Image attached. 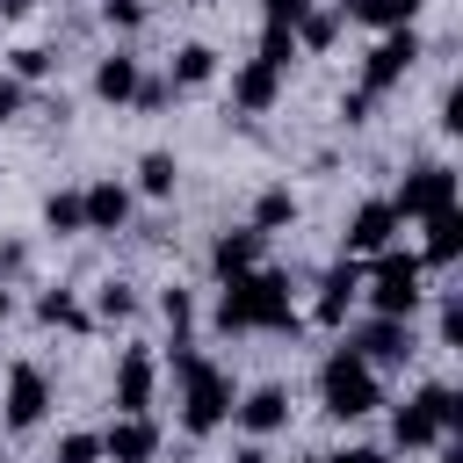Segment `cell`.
<instances>
[{
    "label": "cell",
    "instance_id": "484cf974",
    "mask_svg": "<svg viewBox=\"0 0 463 463\" xmlns=\"http://www.w3.org/2000/svg\"><path fill=\"white\" fill-rule=\"evenodd\" d=\"M43 232H51V239H80V232H87L80 188H51V195H43Z\"/></svg>",
    "mask_w": 463,
    "mask_h": 463
},
{
    "label": "cell",
    "instance_id": "d6a6232c",
    "mask_svg": "<svg viewBox=\"0 0 463 463\" xmlns=\"http://www.w3.org/2000/svg\"><path fill=\"white\" fill-rule=\"evenodd\" d=\"M260 58H268V65H282V72H289V65H297V58H304V51H297V36H289V29H260Z\"/></svg>",
    "mask_w": 463,
    "mask_h": 463
},
{
    "label": "cell",
    "instance_id": "603a6c76",
    "mask_svg": "<svg viewBox=\"0 0 463 463\" xmlns=\"http://www.w3.org/2000/svg\"><path fill=\"white\" fill-rule=\"evenodd\" d=\"M297 210H304L297 188H289V181H268V188L253 195V217H246V224H253V232H282V224H297Z\"/></svg>",
    "mask_w": 463,
    "mask_h": 463
},
{
    "label": "cell",
    "instance_id": "d6986e66",
    "mask_svg": "<svg viewBox=\"0 0 463 463\" xmlns=\"http://www.w3.org/2000/svg\"><path fill=\"white\" fill-rule=\"evenodd\" d=\"M420 224H427L420 268H456V260H463V210L449 203V210H434V217H420Z\"/></svg>",
    "mask_w": 463,
    "mask_h": 463
},
{
    "label": "cell",
    "instance_id": "836d02e7",
    "mask_svg": "<svg viewBox=\"0 0 463 463\" xmlns=\"http://www.w3.org/2000/svg\"><path fill=\"white\" fill-rule=\"evenodd\" d=\"M427 398H434V420H441V434H456V427H463V398H456V383H427Z\"/></svg>",
    "mask_w": 463,
    "mask_h": 463
},
{
    "label": "cell",
    "instance_id": "e575fe53",
    "mask_svg": "<svg viewBox=\"0 0 463 463\" xmlns=\"http://www.w3.org/2000/svg\"><path fill=\"white\" fill-rule=\"evenodd\" d=\"M29 275V239H0V282Z\"/></svg>",
    "mask_w": 463,
    "mask_h": 463
},
{
    "label": "cell",
    "instance_id": "7c38bea8",
    "mask_svg": "<svg viewBox=\"0 0 463 463\" xmlns=\"http://www.w3.org/2000/svg\"><path fill=\"white\" fill-rule=\"evenodd\" d=\"M130 210H137V188L116 181V174H101V181L80 188V217H87V232H101V239H116V232L130 224Z\"/></svg>",
    "mask_w": 463,
    "mask_h": 463
},
{
    "label": "cell",
    "instance_id": "8fae6325",
    "mask_svg": "<svg viewBox=\"0 0 463 463\" xmlns=\"http://www.w3.org/2000/svg\"><path fill=\"white\" fill-rule=\"evenodd\" d=\"M159 420L152 412H116L101 427V463H159Z\"/></svg>",
    "mask_w": 463,
    "mask_h": 463
},
{
    "label": "cell",
    "instance_id": "ee69618b",
    "mask_svg": "<svg viewBox=\"0 0 463 463\" xmlns=\"http://www.w3.org/2000/svg\"><path fill=\"white\" fill-rule=\"evenodd\" d=\"M7 311H14V289H7V282H0V318H7Z\"/></svg>",
    "mask_w": 463,
    "mask_h": 463
},
{
    "label": "cell",
    "instance_id": "3957f363",
    "mask_svg": "<svg viewBox=\"0 0 463 463\" xmlns=\"http://www.w3.org/2000/svg\"><path fill=\"white\" fill-rule=\"evenodd\" d=\"M362 297H369V311H383V318H412V311L427 304V268H420V253H405V246L369 253V260H362Z\"/></svg>",
    "mask_w": 463,
    "mask_h": 463
},
{
    "label": "cell",
    "instance_id": "f35d334b",
    "mask_svg": "<svg viewBox=\"0 0 463 463\" xmlns=\"http://www.w3.org/2000/svg\"><path fill=\"white\" fill-rule=\"evenodd\" d=\"M456 340H463V304L441 297V347H456Z\"/></svg>",
    "mask_w": 463,
    "mask_h": 463
},
{
    "label": "cell",
    "instance_id": "f1b7e54d",
    "mask_svg": "<svg viewBox=\"0 0 463 463\" xmlns=\"http://www.w3.org/2000/svg\"><path fill=\"white\" fill-rule=\"evenodd\" d=\"M159 318H166L174 340H188V333H195V297H188L181 282H166V289H159Z\"/></svg>",
    "mask_w": 463,
    "mask_h": 463
},
{
    "label": "cell",
    "instance_id": "4316f807",
    "mask_svg": "<svg viewBox=\"0 0 463 463\" xmlns=\"http://www.w3.org/2000/svg\"><path fill=\"white\" fill-rule=\"evenodd\" d=\"M340 29H347V22H340V7L326 0V7H311V14L297 22V51H333V43H340Z\"/></svg>",
    "mask_w": 463,
    "mask_h": 463
},
{
    "label": "cell",
    "instance_id": "d4e9b609",
    "mask_svg": "<svg viewBox=\"0 0 463 463\" xmlns=\"http://www.w3.org/2000/svg\"><path fill=\"white\" fill-rule=\"evenodd\" d=\"M174 188H181V159H174V152H145V159H137V195L166 203Z\"/></svg>",
    "mask_w": 463,
    "mask_h": 463
},
{
    "label": "cell",
    "instance_id": "ac0fdd59",
    "mask_svg": "<svg viewBox=\"0 0 463 463\" xmlns=\"http://www.w3.org/2000/svg\"><path fill=\"white\" fill-rule=\"evenodd\" d=\"M137 80H145V58H130V51H101L87 87H94V101H109V109H130Z\"/></svg>",
    "mask_w": 463,
    "mask_h": 463
},
{
    "label": "cell",
    "instance_id": "9c48e42d",
    "mask_svg": "<svg viewBox=\"0 0 463 463\" xmlns=\"http://www.w3.org/2000/svg\"><path fill=\"white\" fill-rule=\"evenodd\" d=\"M398 232H405V217L391 210V195H369V203H354V217H347V232H340V253L369 260V253L398 246Z\"/></svg>",
    "mask_w": 463,
    "mask_h": 463
},
{
    "label": "cell",
    "instance_id": "f6af8a7d",
    "mask_svg": "<svg viewBox=\"0 0 463 463\" xmlns=\"http://www.w3.org/2000/svg\"><path fill=\"white\" fill-rule=\"evenodd\" d=\"M174 7H203V0H174Z\"/></svg>",
    "mask_w": 463,
    "mask_h": 463
},
{
    "label": "cell",
    "instance_id": "4dcf8cb0",
    "mask_svg": "<svg viewBox=\"0 0 463 463\" xmlns=\"http://www.w3.org/2000/svg\"><path fill=\"white\" fill-rule=\"evenodd\" d=\"M311 7H318V0H260V29H289V36H297V22H304Z\"/></svg>",
    "mask_w": 463,
    "mask_h": 463
},
{
    "label": "cell",
    "instance_id": "6da1fadb",
    "mask_svg": "<svg viewBox=\"0 0 463 463\" xmlns=\"http://www.w3.org/2000/svg\"><path fill=\"white\" fill-rule=\"evenodd\" d=\"M217 333H297V304H289V275L282 268H246L232 282H217Z\"/></svg>",
    "mask_w": 463,
    "mask_h": 463
},
{
    "label": "cell",
    "instance_id": "e0dca14e",
    "mask_svg": "<svg viewBox=\"0 0 463 463\" xmlns=\"http://www.w3.org/2000/svg\"><path fill=\"white\" fill-rule=\"evenodd\" d=\"M449 434H441V420H434V398H427V383L391 412V449H441Z\"/></svg>",
    "mask_w": 463,
    "mask_h": 463
},
{
    "label": "cell",
    "instance_id": "ffe728a7",
    "mask_svg": "<svg viewBox=\"0 0 463 463\" xmlns=\"http://www.w3.org/2000/svg\"><path fill=\"white\" fill-rule=\"evenodd\" d=\"M340 7V22H354V29H412L420 22V0H333Z\"/></svg>",
    "mask_w": 463,
    "mask_h": 463
},
{
    "label": "cell",
    "instance_id": "30bf717a",
    "mask_svg": "<svg viewBox=\"0 0 463 463\" xmlns=\"http://www.w3.org/2000/svg\"><path fill=\"white\" fill-rule=\"evenodd\" d=\"M354 297H362V260H354V253H340V260L318 275V297H311V326L340 333V326H347V311H354Z\"/></svg>",
    "mask_w": 463,
    "mask_h": 463
},
{
    "label": "cell",
    "instance_id": "7bdbcfd3",
    "mask_svg": "<svg viewBox=\"0 0 463 463\" xmlns=\"http://www.w3.org/2000/svg\"><path fill=\"white\" fill-rule=\"evenodd\" d=\"M441 463H463V449H456V441H441Z\"/></svg>",
    "mask_w": 463,
    "mask_h": 463
},
{
    "label": "cell",
    "instance_id": "52a82bcc",
    "mask_svg": "<svg viewBox=\"0 0 463 463\" xmlns=\"http://www.w3.org/2000/svg\"><path fill=\"white\" fill-rule=\"evenodd\" d=\"M347 347L383 376V369H405L420 340H412V318H383V311H369V318H354V326H347Z\"/></svg>",
    "mask_w": 463,
    "mask_h": 463
},
{
    "label": "cell",
    "instance_id": "5bb4252c",
    "mask_svg": "<svg viewBox=\"0 0 463 463\" xmlns=\"http://www.w3.org/2000/svg\"><path fill=\"white\" fill-rule=\"evenodd\" d=\"M282 80H289V72H282V65H268V58L253 51V58L232 72V109H239V116H268V109L282 101Z\"/></svg>",
    "mask_w": 463,
    "mask_h": 463
},
{
    "label": "cell",
    "instance_id": "8992f818",
    "mask_svg": "<svg viewBox=\"0 0 463 463\" xmlns=\"http://www.w3.org/2000/svg\"><path fill=\"white\" fill-rule=\"evenodd\" d=\"M427 58V43H420V29H383L376 43H369V58H362V94H391V87H405V72Z\"/></svg>",
    "mask_w": 463,
    "mask_h": 463
},
{
    "label": "cell",
    "instance_id": "b9f144b4",
    "mask_svg": "<svg viewBox=\"0 0 463 463\" xmlns=\"http://www.w3.org/2000/svg\"><path fill=\"white\" fill-rule=\"evenodd\" d=\"M232 463H268V449H260V441H246V449H239Z\"/></svg>",
    "mask_w": 463,
    "mask_h": 463
},
{
    "label": "cell",
    "instance_id": "9a60e30c",
    "mask_svg": "<svg viewBox=\"0 0 463 463\" xmlns=\"http://www.w3.org/2000/svg\"><path fill=\"white\" fill-rule=\"evenodd\" d=\"M159 398V362L152 347H123L116 354V412H152Z\"/></svg>",
    "mask_w": 463,
    "mask_h": 463
},
{
    "label": "cell",
    "instance_id": "74e56055",
    "mask_svg": "<svg viewBox=\"0 0 463 463\" xmlns=\"http://www.w3.org/2000/svg\"><path fill=\"white\" fill-rule=\"evenodd\" d=\"M22 101H29V87H22V80H7V72H0V130H7V123H14V116H22Z\"/></svg>",
    "mask_w": 463,
    "mask_h": 463
},
{
    "label": "cell",
    "instance_id": "ba28073f",
    "mask_svg": "<svg viewBox=\"0 0 463 463\" xmlns=\"http://www.w3.org/2000/svg\"><path fill=\"white\" fill-rule=\"evenodd\" d=\"M456 203V166H441V159H420V166H405V181L391 188V210L398 217H434V210H449Z\"/></svg>",
    "mask_w": 463,
    "mask_h": 463
},
{
    "label": "cell",
    "instance_id": "83f0119b",
    "mask_svg": "<svg viewBox=\"0 0 463 463\" xmlns=\"http://www.w3.org/2000/svg\"><path fill=\"white\" fill-rule=\"evenodd\" d=\"M58 72V51H43V43H22V51H7V80H22V87H43Z\"/></svg>",
    "mask_w": 463,
    "mask_h": 463
},
{
    "label": "cell",
    "instance_id": "4fadbf2b",
    "mask_svg": "<svg viewBox=\"0 0 463 463\" xmlns=\"http://www.w3.org/2000/svg\"><path fill=\"white\" fill-rule=\"evenodd\" d=\"M232 427H239L246 441L282 434V427H289V391H282V383H253L246 398H232Z\"/></svg>",
    "mask_w": 463,
    "mask_h": 463
},
{
    "label": "cell",
    "instance_id": "7402d4cb",
    "mask_svg": "<svg viewBox=\"0 0 463 463\" xmlns=\"http://www.w3.org/2000/svg\"><path fill=\"white\" fill-rule=\"evenodd\" d=\"M217 80V51L210 43H181L174 58H166V87L174 94H195V87H210Z\"/></svg>",
    "mask_w": 463,
    "mask_h": 463
},
{
    "label": "cell",
    "instance_id": "2e32d148",
    "mask_svg": "<svg viewBox=\"0 0 463 463\" xmlns=\"http://www.w3.org/2000/svg\"><path fill=\"white\" fill-rule=\"evenodd\" d=\"M260 260H268V232H253V224H224V232L210 239L217 282H232V275H246V268H260Z\"/></svg>",
    "mask_w": 463,
    "mask_h": 463
},
{
    "label": "cell",
    "instance_id": "8d00e7d4",
    "mask_svg": "<svg viewBox=\"0 0 463 463\" xmlns=\"http://www.w3.org/2000/svg\"><path fill=\"white\" fill-rule=\"evenodd\" d=\"M369 116H376V94H362V87H354V94H340V123H347V130H354V123H369Z\"/></svg>",
    "mask_w": 463,
    "mask_h": 463
},
{
    "label": "cell",
    "instance_id": "cb8c5ba5",
    "mask_svg": "<svg viewBox=\"0 0 463 463\" xmlns=\"http://www.w3.org/2000/svg\"><path fill=\"white\" fill-rule=\"evenodd\" d=\"M94 326H123V318H137V289L123 282V275H109V282H94Z\"/></svg>",
    "mask_w": 463,
    "mask_h": 463
},
{
    "label": "cell",
    "instance_id": "ab89813d",
    "mask_svg": "<svg viewBox=\"0 0 463 463\" xmlns=\"http://www.w3.org/2000/svg\"><path fill=\"white\" fill-rule=\"evenodd\" d=\"M326 463H391V449H376V441H354V449H340V456H326Z\"/></svg>",
    "mask_w": 463,
    "mask_h": 463
},
{
    "label": "cell",
    "instance_id": "44dd1931",
    "mask_svg": "<svg viewBox=\"0 0 463 463\" xmlns=\"http://www.w3.org/2000/svg\"><path fill=\"white\" fill-rule=\"evenodd\" d=\"M36 326H58V333H94V311H87V297L80 289H36Z\"/></svg>",
    "mask_w": 463,
    "mask_h": 463
},
{
    "label": "cell",
    "instance_id": "60d3db41",
    "mask_svg": "<svg viewBox=\"0 0 463 463\" xmlns=\"http://www.w3.org/2000/svg\"><path fill=\"white\" fill-rule=\"evenodd\" d=\"M441 130H449V137L463 130V94H441Z\"/></svg>",
    "mask_w": 463,
    "mask_h": 463
},
{
    "label": "cell",
    "instance_id": "5b68a950",
    "mask_svg": "<svg viewBox=\"0 0 463 463\" xmlns=\"http://www.w3.org/2000/svg\"><path fill=\"white\" fill-rule=\"evenodd\" d=\"M43 420H51V376L36 362H14L0 376V427L7 434H36Z\"/></svg>",
    "mask_w": 463,
    "mask_h": 463
},
{
    "label": "cell",
    "instance_id": "d590c367",
    "mask_svg": "<svg viewBox=\"0 0 463 463\" xmlns=\"http://www.w3.org/2000/svg\"><path fill=\"white\" fill-rule=\"evenodd\" d=\"M166 101H174V87H166V80H137V94H130V109H145V116H152V109H166Z\"/></svg>",
    "mask_w": 463,
    "mask_h": 463
},
{
    "label": "cell",
    "instance_id": "f546056e",
    "mask_svg": "<svg viewBox=\"0 0 463 463\" xmlns=\"http://www.w3.org/2000/svg\"><path fill=\"white\" fill-rule=\"evenodd\" d=\"M51 463H101V434H94V427L58 434V456H51Z\"/></svg>",
    "mask_w": 463,
    "mask_h": 463
},
{
    "label": "cell",
    "instance_id": "bcb514c9",
    "mask_svg": "<svg viewBox=\"0 0 463 463\" xmlns=\"http://www.w3.org/2000/svg\"><path fill=\"white\" fill-rule=\"evenodd\" d=\"M304 463H326V456H304Z\"/></svg>",
    "mask_w": 463,
    "mask_h": 463
},
{
    "label": "cell",
    "instance_id": "1f68e13d",
    "mask_svg": "<svg viewBox=\"0 0 463 463\" xmlns=\"http://www.w3.org/2000/svg\"><path fill=\"white\" fill-rule=\"evenodd\" d=\"M145 14H152L145 0H101V22H109L116 36H130V29H145Z\"/></svg>",
    "mask_w": 463,
    "mask_h": 463
},
{
    "label": "cell",
    "instance_id": "277c9868",
    "mask_svg": "<svg viewBox=\"0 0 463 463\" xmlns=\"http://www.w3.org/2000/svg\"><path fill=\"white\" fill-rule=\"evenodd\" d=\"M232 398H239V391H232V376L203 354V362L181 376V434H195V441H203V434L232 427Z\"/></svg>",
    "mask_w": 463,
    "mask_h": 463
},
{
    "label": "cell",
    "instance_id": "7a4b0ae2",
    "mask_svg": "<svg viewBox=\"0 0 463 463\" xmlns=\"http://www.w3.org/2000/svg\"><path fill=\"white\" fill-rule=\"evenodd\" d=\"M318 405H326V420H340V427H347V420H369V412L383 405V376L340 340V347L318 362Z\"/></svg>",
    "mask_w": 463,
    "mask_h": 463
}]
</instances>
